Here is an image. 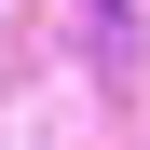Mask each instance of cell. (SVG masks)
Here are the masks:
<instances>
[{"mask_svg":"<svg viewBox=\"0 0 150 150\" xmlns=\"http://www.w3.org/2000/svg\"><path fill=\"white\" fill-rule=\"evenodd\" d=\"M82 41H96L109 82H137V0H82Z\"/></svg>","mask_w":150,"mask_h":150,"instance_id":"6da1fadb","label":"cell"}]
</instances>
